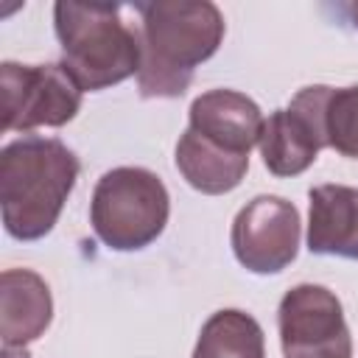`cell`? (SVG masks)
Instances as JSON below:
<instances>
[{
	"label": "cell",
	"instance_id": "obj_1",
	"mask_svg": "<svg viewBox=\"0 0 358 358\" xmlns=\"http://www.w3.org/2000/svg\"><path fill=\"white\" fill-rule=\"evenodd\" d=\"M143 62L137 87L143 98H179L193 70L213 59L224 42V14L210 0L137 3Z\"/></svg>",
	"mask_w": 358,
	"mask_h": 358
},
{
	"label": "cell",
	"instance_id": "obj_2",
	"mask_svg": "<svg viewBox=\"0 0 358 358\" xmlns=\"http://www.w3.org/2000/svg\"><path fill=\"white\" fill-rule=\"evenodd\" d=\"M81 162L56 137H20L0 151V213L17 241L45 238L76 187Z\"/></svg>",
	"mask_w": 358,
	"mask_h": 358
},
{
	"label": "cell",
	"instance_id": "obj_3",
	"mask_svg": "<svg viewBox=\"0 0 358 358\" xmlns=\"http://www.w3.org/2000/svg\"><path fill=\"white\" fill-rule=\"evenodd\" d=\"M120 14L123 8L115 3L59 0L53 6V25L62 45L59 64L81 92H101L140 73V28H131Z\"/></svg>",
	"mask_w": 358,
	"mask_h": 358
},
{
	"label": "cell",
	"instance_id": "obj_4",
	"mask_svg": "<svg viewBox=\"0 0 358 358\" xmlns=\"http://www.w3.org/2000/svg\"><path fill=\"white\" fill-rule=\"evenodd\" d=\"M168 215V187L148 168L120 165L95 182L90 224L95 238L115 252H137L151 246L165 232Z\"/></svg>",
	"mask_w": 358,
	"mask_h": 358
},
{
	"label": "cell",
	"instance_id": "obj_5",
	"mask_svg": "<svg viewBox=\"0 0 358 358\" xmlns=\"http://www.w3.org/2000/svg\"><path fill=\"white\" fill-rule=\"evenodd\" d=\"M3 131L59 129L81 109V87L62 64H0Z\"/></svg>",
	"mask_w": 358,
	"mask_h": 358
},
{
	"label": "cell",
	"instance_id": "obj_6",
	"mask_svg": "<svg viewBox=\"0 0 358 358\" xmlns=\"http://www.w3.org/2000/svg\"><path fill=\"white\" fill-rule=\"evenodd\" d=\"M285 358H352V336L338 296L313 282L294 285L277 308Z\"/></svg>",
	"mask_w": 358,
	"mask_h": 358
},
{
	"label": "cell",
	"instance_id": "obj_7",
	"mask_svg": "<svg viewBox=\"0 0 358 358\" xmlns=\"http://www.w3.org/2000/svg\"><path fill=\"white\" fill-rule=\"evenodd\" d=\"M299 210L282 196H255L246 201L229 229L235 260L252 274H280L299 252Z\"/></svg>",
	"mask_w": 358,
	"mask_h": 358
},
{
	"label": "cell",
	"instance_id": "obj_8",
	"mask_svg": "<svg viewBox=\"0 0 358 358\" xmlns=\"http://www.w3.org/2000/svg\"><path fill=\"white\" fill-rule=\"evenodd\" d=\"M324 95L327 84L302 87L285 109H277L266 117L257 145L268 173L299 176L316 162L319 151L327 148L322 129Z\"/></svg>",
	"mask_w": 358,
	"mask_h": 358
},
{
	"label": "cell",
	"instance_id": "obj_9",
	"mask_svg": "<svg viewBox=\"0 0 358 358\" xmlns=\"http://www.w3.org/2000/svg\"><path fill=\"white\" fill-rule=\"evenodd\" d=\"M263 123L266 117L249 95L238 90H207L193 98L187 129L221 145L224 151L249 157V151L260 143Z\"/></svg>",
	"mask_w": 358,
	"mask_h": 358
},
{
	"label": "cell",
	"instance_id": "obj_10",
	"mask_svg": "<svg viewBox=\"0 0 358 358\" xmlns=\"http://www.w3.org/2000/svg\"><path fill=\"white\" fill-rule=\"evenodd\" d=\"M53 322V296L48 282L31 268H6L0 274V338L3 347L36 341Z\"/></svg>",
	"mask_w": 358,
	"mask_h": 358
},
{
	"label": "cell",
	"instance_id": "obj_11",
	"mask_svg": "<svg viewBox=\"0 0 358 358\" xmlns=\"http://www.w3.org/2000/svg\"><path fill=\"white\" fill-rule=\"evenodd\" d=\"M310 255L358 260V187L316 185L308 193Z\"/></svg>",
	"mask_w": 358,
	"mask_h": 358
},
{
	"label": "cell",
	"instance_id": "obj_12",
	"mask_svg": "<svg viewBox=\"0 0 358 358\" xmlns=\"http://www.w3.org/2000/svg\"><path fill=\"white\" fill-rule=\"evenodd\" d=\"M173 159H176L182 179L204 196H221V193L235 190L249 171V157L224 151L221 145L210 143L193 129H187L179 137Z\"/></svg>",
	"mask_w": 358,
	"mask_h": 358
},
{
	"label": "cell",
	"instance_id": "obj_13",
	"mask_svg": "<svg viewBox=\"0 0 358 358\" xmlns=\"http://www.w3.org/2000/svg\"><path fill=\"white\" fill-rule=\"evenodd\" d=\"M190 358H266L263 327L238 308L215 310L201 324Z\"/></svg>",
	"mask_w": 358,
	"mask_h": 358
},
{
	"label": "cell",
	"instance_id": "obj_14",
	"mask_svg": "<svg viewBox=\"0 0 358 358\" xmlns=\"http://www.w3.org/2000/svg\"><path fill=\"white\" fill-rule=\"evenodd\" d=\"M322 129L327 148L341 157L358 159V84L352 87H330L322 106Z\"/></svg>",
	"mask_w": 358,
	"mask_h": 358
},
{
	"label": "cell",
	"instance_id": "obj_15",
	"mask_svg": "<svg viewBox=\"0 0 358 358\" xmlns=\"http://www.w3.org/2000/svg\"><path fill=\"white\" fill-rule=\"evenodd\" d=\"M341 11L350 17V22H352V28L358 31V0L355 3H347V6H341Z\"/></svg>",
	"mask_w": 358,
	"mask_h": 358
},
{
	"label": "cell",
	"instance_id": "obj_16",
	"mask_svg": "<svg viewBox=\"0 0 358 358\" xmlns=\"http://www.w3.org/2000/svg\"><path fill=\"white\" fill-rule=\"evenodd\" d=\"M3 358H31L25 347H3Z\"/></svg>",
	"mask_w": 358,
	"mask_h": 358
}]
</instances>
